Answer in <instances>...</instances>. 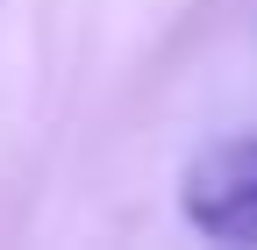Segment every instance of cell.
<instances>
[{"instance_id": "cell-1", "label": "cell", "mask_w": 257, "mask_h": 250, "mask_svg": "<svg viewBox=\"0 0 257 250\" xmlns=\"http://www.w3.org/2000/svg\"><path fill=\"white\" fill-rule=\"evenodd\" d=\"M179 214L207 243H257V136H214L179 172Z\"/></svg>"}]
</instances>
